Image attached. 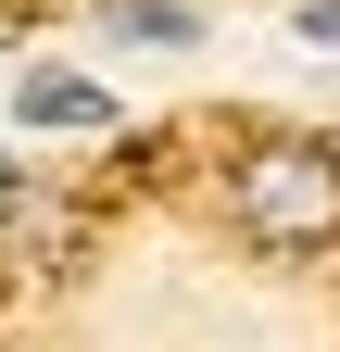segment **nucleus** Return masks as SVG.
Wrapping results in <instances>:
<instances>
[{
  "label": "nucleus",
  "mask_w": 340,
  "mask_h": 352,
  "mask_svg": "<svg viewBox=\"0 0 340 352\" xmlns=\"http://www.w3.org/2000/svg\"><path fill=\"white\" fill-rule=\"evenodd\" d=\"M340 227V151L328 139H277L240 164V239L252 252H315Z\"/></svg>",
  "instance_id": "nucleus-1"
},
{
  "label": "nucleus",
  "mask_w": 340,
  "mask_h": 352,
  "mask_svg": "<svg viewBox=\"0 0 340 352\" xmlns=\"http://www.w3.org/2000/svg\"><path fill=\"white\" fill-rule=\"evenodd\" d=\"M13 126H38V139H89V126H114V88H89V76H13Z\"/></svg>",
  "instance_id": "nucleus-2"
},
{
  "label": "nucleus",
  "mask_w": 340,
  "mask_h": 352,
  "mask_svg": "<svg viewBox=\"0 0 340 352\" xmlns=\"http://www.w3.org/2000/svg\"><path fill=\"white\" fill-rule=\"evenodd\" d=\"M114 38H189V0H126Z\"/></svg>",
  "instance_id": "nucleus-3"
},
{
  "label": "nucleus",
  "mask_w": 340,
  "mask_h": 352,
  "mask_svg": "<svg viewBox=\"0 0 340 352\" xmlns=\"http://www.w3.org/2000/svg\"><path fill=\"white\" fill-rule=\"evenodd\" d=\"M303 38H340V0H303Z\"/></svg>",
  "instance_id": "nucleus-4"
}]
</instances>
